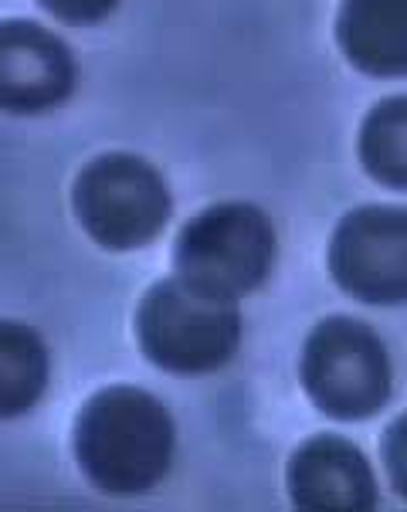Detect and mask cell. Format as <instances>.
Here are the masks:
<instances>
[{"label":"cell","mask_w":407,"mask_h":512,"mask_svg":"<svg viewBox=\"0 0 407 512\" xmlns=\"http://www.w3.org/2000/svg\"><path fill=\"white\" fill-rule=\"evenodd\" d=\"M38 4L65 24H99L116 11L119 0H38Z\"/></svg>","instance_id":"cell-13"},{"label":"cell","mask_w":407,"mask_h":512,"mask_svg":"<svg viewBox=\"0 0 407 512\" xmlns=\"http://www.w3.org/2000/svg\"><path fill=\"white\" fill-rule=\"evenodd\" d=\"M72 448L92 489L106 496H146L170 475L177 424L150 390L112 384L82 404Z\"/></svg>","instance_id":"cell-1"},{"label":"cell","mask_w":407,"mask_h":512,"mask_svg":"<svg viewBox=\"0 0 407 512\" xmlns=\"http://www.w3.org/2000/svg\"><path fill=\"white\" fill-rule=\"evenodd\" d=\"M241 309L170 275L143 295L136 312V340L146 360L163 373L204 377L235 360L241 346Z\"/></svg>","instance_id":"cell-2"},{"label":"cell","mask_w":407,"mask_h":512,"mask_svg":"<svg viewBox=\"0 0 407 512\" xmlns=\"http://www.w3.org/2000/svg\"><path fill=\"white\" fill-rule=\"evenodd\" d=\"M357 153L370 180L391 190H407V95L380 99L363 116Z\"/></svg>","instance_id":"cell-11"},{"label":"cell","mask_w":407,"mask_h":512,"mask_svg":"<svg viewBox=\"0 0 407 512\" xmlns=\"http://www.w3.org/2000/svg\"><path fill=\"white\" fill-rule=\"evenodd\" d=\"M72 207L82 231L106 251L146 248L173 214L163 173L133 153H102L85 163Z\"/></svg>","instance_id":"cell-5"},{"label":"cell","mask_w":407,"mask_h":512,"mask_svg":"<svg viewBox=\"0 0 407 512\" xmlns=\"http://www.w3.org/2000/svg\"><path fill=\"white\" fill-rule=\"evenodd\" d=\"M299 380L319 414L333 421H367L394 394V367L384 340L360 319L329 316L302 343Z\"/></svg>","instance_id":"cell-4"},{"label":"cell","mask_w":407,"mask_h":512,"mask_svg":"<svg viewBox=\"0 0 407 512\" xmlns=\"http://www.w3.org/2000/svg\"><path fill=\"white\" fill-rule=\"evenodd\" d=\"M380 462H384V472L391 479V489L401 499H407V411L384 431Z\"/></svg>","instance_id":"cell-12"},{"label":"cell","mask_w":407,"mask_h":512,"mask_svg":"<svg viewBox=\"0 0 407 512\" xmlns=\"http://www.w3.org/2000/svg\"><path fill=\"white\" fill-rule=\"evenodd\" d=\"M329 272L363 306L407 302V207L367 204L336 224Z\"/></svg>","instance_id":"cell-6"},{"label":"cell","mask_w":407,"mask_h":512,"mask_svg":"<svg viewBox=\"0 0 407 512\" xmlns=\"http://www.w3.org/2000/svg\"><path fill=\"white\" fill-rule=\"evenodd\" d=\"M279 258L272 218L255 204L224 201L194 214L173 245V275L241 302L262 289Z\"/></svg>","instance_id":"cell-3"},{"label":"cell","mask_w":407,"mask_h":512,"mask_svg":"<svg viewBox=\"0 0 407 512\" xmlns=\"http://www.w3.org/2000/svg\"><path fill=\"white\" fill-rule=\"evenodd\" d=\"M51 357L31 326L0 319V421L21 418L48 390Z\"/></svg>","instance_id":"cell-10"},{"label":"cell","mask_w":407,"mask_h":512,"mask_svg":"<svg viewBox=\"0 0 407 512\" xmlns=\"http://www.w3.org/2000/svg\"><path fill=\"white\" fill-rule=\"evenodd\" d=\"M285 489L306 512H370L380 502L374 465L340 435L302 441L285 465Z\"/></svg>","instance_id":"cell-8"},{"label":"cell","mask_w":407,"mask_h":512,"mask_svg":"<svg viewBox=\"0 0 407 512\" xmlns=\"http://www.w3.org/2000/svg\"><path fill=\"white\" fill-rule=\"evenodd\" d=\"M75 58L55 31L34 21H0V109L38 116L72 95Z\"/></svg>","instance_id":"cell-7"},{"label":"cell","mask_w":407,"mask_h":512,"mask_svg":"<svg viewBox=\"0 0 407 512\" xmlns=\"http://www.w3.org/2000/svg\"><path fill=\"white\" fill-rule=\"evenodd\" d=\"M336 45L357 72L407 75V0H340Z\"/></svg>","instance_id":"cell-9"}]
</instances>
